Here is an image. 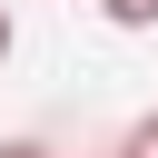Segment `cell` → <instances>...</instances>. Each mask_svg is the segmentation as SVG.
<instances>
[{
  "instance_id": "3",
  "label": "cell",
  "mask_w": 158,
  "mask_h": 158,
  "mask_svg": "<svg viewBox=\"0 0 158 158\" xmlns=\"http://www.w3.org/2000/svg\"><path fill=\"white\" fill-rule=\"evenodd\" d=\"M0 158H49V148H40V138H0Z\"/></svg>"
},
{
  "instance_id": "4",
  "label": "cell",
  "mask_w": 158,
  "mask_h": 158,
  "mask_svg": "<svg viewBox=\"0 0 158 158\" xmlns=\"http://www.w3.org/2000/svg\"><path fill=\"white\" fill-rule=\"evenodd\" d=\"M10 49H20V20H10V10H0V59H10Z\"/></svg>"
},
{
  "instance_id": "1",
  "label": "cell",
  "mask_w": 158,
  "mask_h": 158,
  "mask_svg": "<svg viewBox=\"0 0 158 158\" xmlns=\"http://www.w3.org/2000/svg\"><path fill=\"white\" fill-rule=\"evenodd\" d=\"M109 30H158V0H99Z\"/></svg>"
},
{
  "instance_id": "5",
  "label": "cell",
  "mask_w": 158,
  "mask_h": 158,
  "mask_svg": "<svg viewBox=\"0 0 158 158\" xmlns=\"http://www.w3.org/2000/svg\"><path fill=\"white\" fill-rule=\"evenodd\" d=\"M109 158H128V148H109Z\"/></svg>"
},
{
  "instance_id": "2",
  "label": "cell",
  "mask_w": 158,
  "mask_h": 158,
  "mask_svg": "<svg viewBox=\"0 0 158 158\" xmlns=\"http://www.w3.org/2000/svg\"><path fill=\"white\" fill-rule=\"evenodd\" d=\"M118 148H128V158H158V109H148V118H138V128H128Z\"/></svg>"
}]
</instances>
